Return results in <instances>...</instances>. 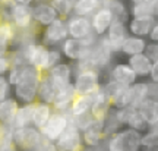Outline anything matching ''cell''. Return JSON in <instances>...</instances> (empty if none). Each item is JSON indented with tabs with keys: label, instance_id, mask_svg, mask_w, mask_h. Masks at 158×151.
<instances>
[{
	"label": "cell",
	"instance_id": "obj_1",
	"mask_svg": "<svg viewBox=\"0 0 158 151\" xmlns=\"http://www.w3.org/2000/svg\"><path fill=\"white\" fill-rule=\"evenodd\" d=\"M41 76H43V72L37 71L31 65H27L22 69L21 79L13 87V97L18 100L19 104H29L37 101Z\"/></svg>",
	"mask_w": 158,
	"mask_h": 151
},
{
	"label": "cell",
	"instance_id": "obj_2",
	"mask_svg": "<svg viewBox=\"0 0 158 151\" xmlns=\"http://www.w3.org/2000/svg\"><path fill=\"white\" fill-rule=\"evenodd\" d=\"M98 40L97 35H92L86 40H76V38H66L60 45L63 57H66L70 62H82L91 56L92 47Z\"/></svg>",
	"mask_w": 158,
	"mask_h": 151
},
{
	"label": "cell",
	"instance_id": "obj_3",
	"mask_svg": "<svg viewBox=\"0 0 158 151\" xmlns=\"http://www.w3.org/2000/svg\"><path fill=\"white\" fill-rule=\"evenodd\" d=\"M142 134L130 128H123L108 136L106 141L107 151H139Z\"/></svg>",
	"mask_w": 158,
	"mask_h": 151
},
{
	"label": "cell",
	"instance_id": "obj_4",
	"mask_svg": "<svg viewBox=\"0 0 158 151\" xmlns=\"http://www.w3.org/2000/svg\"><path fill=\"white\" fill-rule=\"evenodd\" d=\"M43 142H44V138L40 129L34 126L13 129V145L16 147L18 151H37V148Z\"/></svg>",
	"mask_w": 158,
	"mask_h": 151
},
{
	"label": "cell",
	"instance_id": "obj_5",
	"mask_svg": "<svg viewBox=\"0 0 158 151\" xmlns=\"http://www.w3.org/2000/svg\"><path fill=\"white\" fill-rule=\"evenodd\" d=\"M73 88L78 95L95 94L101 87L100 81V72L95 69H85V71H76L73 76Z\"/></svg>",
	"mask_w": 158,
	"mask_h": 151
},
{
	"label": "cell",
	"instance_id": "obj_6",
	"mask_svg": "<svg viewBox=\"0 0 158 151\" xmlns=\"http://www.w3.org/2000/svg\"><path fill=\"white\" fill-rule=\"evenodd\" d=\"M113 50L108 44L106 35L102 37H98V40L95 41V44L92 47V51H91V56L88 57L92 69H95L98 72H101L104 67H107L110 63H111V59H113Z\"/></svg>",
	"mask_w": 158,
	"mask_h": 151
},
{
	"label": "cell",
	"instance_id": "obj_7",
	"mask_svg": "<svg viewBox=\"0 0 158 151\" xmlns=\"http://www.w3.org/2000/svg\"><path fill=\"white\" fill-rule=\"evenodd\" d=\"M66 38H69L68 24L63 18H57L54 22L44 28L41 35V44H44L48 49H53L56 45H62Z\"/></svg>",
	"mask_w": 158,
	"mask_h": 151
},
{
	"label": "cell",
	"instance_id": "obj_8",
	"mask_svg": "<svg viewBox=\"0 0 158 151\" xmlns=\"http://www.w3.org/2000/svg\"><path fill=\"white\" fill-rule=\"evenodd\" d=\"M69 126V114L68 113H60V112H53L50 116L48 122L44 125V128L40 129V132L43 135V138L45 141L50 142H56L63 132L66 131Z\"/></svg>",
	"mask_w": 158,
	"mask_h": 151
},
{
	"label": "cell",
	"instance_id": "obj_9",
	"mask_svg": "<svg viewBox=\"0 0 158 151\" xmlns=\"http://www.w3.org/2000/svg\"><path fill=\"white\" fill-rule=\"evenodd\" d=\"M56 147L59 151H82L85 148L82 132L70 122V118H69V126L56 141Z\"/></svg>",
	"mask_w": 158,
	"mask_h": 151
},
{
	"label": "cell",
	"instance_id": "obj_10",
	"mask_svg": "<svg viewBox=\"0 0 158 151\" xmlns=\"http://www.w3.org/2000/svg\"><path fill=\"white\" fill-rule=\"evenodd\" d=\"M68 32L70 38L76 40H86L95 35L91 27V19L88 16H78L72 15L68 19Z\"/></svg>",
	"mask_w": 158,
	"mask_h": 151
},
{
	"label": "cell",
	"instance_id": "obj_11",
	"mask_svg": "<svg viewBox=\"0 0 158 151\" xmlns=\"http://www.w3.org/2000/svg\"><path fill=\"white\" fill-rule=\"evenodd\" d=\"M10 21L13 27L18 29L27 31L32 27L34 19H32V6H25V5H18V3H12L10 5Z\"/></svg>",
	"mask_w": 158,
	"mask_h": 151
},
{
	"label": "cell",
	"instance_id": "obj_12",
	"mask_svg": "<svg viewBox=\"0 0 158 151\" xmlns=\"http://www.w3.org/2000/svg\"><path fill=\"white\" fill-rule=\"evenodd\" d=\"M47 73L53 79V82L57 87V90H62V88H64V87H68V85H70L73 82L75 69L68 62H60L59 65L51 67Z\"/></svg>",
	"mask_w": 158,
	"mask_h": 151
},
{
	"label": "cell",
	"instance_id": "obj_13",
	"mask_svg": "<svg viewBox=\"0 0 158 151\" xmlns=\"http://www.w3.org/2000/svg\"><path fill=\"white\" fill-rule=\"evenodd\" d=\"M113 22H114L113 13H111V11L108 9L107 6H101L91 16V27H92V31H94L97 37L106 35L108 28H110V25Z\"/></svg>",
	"mask_w": 158,
	"mask_h": 151
},
{
	"label": "cell",
	"instance_id": "obj_14",
	"mask_svg": "<svg viewBox=\"0 0 158 151\" xmlns=\"http://www.w3.org/2000/svg\"><path fill=\"white\" fill-rule=\"evenodd\" d=\"M108 79L116 81L118 84H123L126 87H130L135 82H138V75L135 73V71L127 65V62H120L116 63L110 67L108 71Z\"/></svg>",
	"mask_w": 158,
	"mask_h": 151
},
{
	"label": "cell",
	"instance_id": "obj_15",
	"mask_svg": "<svg viewBox=\"0 0 158 151\" xmlns=\"http://www.w3.org/2000/svg\"><path fill=\"white\" fill-rule=\"evenodd\" d=\"M84 144L86 148H100L106 141L104 135V120H92L91 125L82 132Z\"/></svg>",
	"mask_w": 158,
	"mask_h": 151
},
{
	"label": "cell",
	"instance_id": "obj_16",
	"mask_svg": "<svg viewBox=\"0 0 158 151\" xmlns=\"http://www.w3.org/2000/svg\"><path fill=\"white\" fill-rule=\"evenodd\" d=\"M129 35V29H127V25L122 22H117L114 21L110 28H108L107 34H106V38H107L108 44L111 47L113 53H120L122 51V45H123L126 37Z\"/></svg>",
	"mask_w": 158,
	"mask_h": 151
},
{
	"label": "cell",
	"instance_id": "obj_17",
	"mask_svg": "<svg viewBox=\"0 0 158 151\" xmlns=\"http://www.w3.org/2000/svg\"><path fill=\"white\" fill-rule=\"evenodd\" d=\"M59 16L57 11L51 6V3H37L32 6V19L38 27H48Z\"/></svg>",
	"mask_w": 158,
	"mask_h": 151
},
{
	"label": "cell",
	"instance_id": "obj_18",
	"mask_svg": "<svg viewBox=\"0 0 158 151\" xmlns=\"http://www.w3.org/2000/svg\"><path fill=\"white\" fill-rule=\"evenodd\" d=\"M102 85V84H101ZM92 100V107H91V114L95 120H104L108 112L111 110V100L107 97V94L102 91V87H100V90L97 91Z\"/></svg>",
	"mask_w": 158,
	"mask_h": 151
},
{
	"label": "cell",
	"instance_id": "obj_19",
	"mask_svg": "<svg viewBox=\"0 0 158 151\" xmlns=\"http://www.w3.org/2000/svg\"><path fill=\"white\" fill-rule=\"evenodd\" d=\"M157 22L155 16H138L132 18L127 24V29H129L130 35H136V37H142L145 38L149 35L151 29H152L154 24Z\"/></svg>",
	"mask_w": 158,
	"mask_h": 151
},
{
	"label": "cell",
	"instance_id": "obj_20",
	"mask_svg": "<svg viewBox=\"0 0 158 151\" xmlns=\"http://www.w3.org/2000/svg\"><path fill=\"white\" fill-rule=\"evenodd\" d=\"M76 91L73 88V84L64 87L62 90H59V93L56 94L54 100L51 103L53 110L54 112H60V113H68L70 109V104L73 103L75 97H76Z\"/></svg>",
	"mask_w": 158,
	"mask_h": 151
},
{
	"label": "cell",
	"instance_id": "obj_21",
	"mask_svg": "<svg viewBox=\"0 0 158 151\" xmlns=\"http://www.w3.org/2000/svg\"><path fill=\"white\" fill-rule=\"evenodd\" d=\"M127 65L135 71L138 78H148L151 73V69H152V60L149 59L147 53L127 57Z\"/></svg>",
	"mask_w": 158,
	"mask_h": 151
},
{
	"label": "cell",
	"instance_id": "obj_22",
	"mask_svg": "<svg viewBox=\"0 0 158 151\" xmlns=\"http://www.w3.org/2000/svg\"><path fill=\"white\" fill-rule=\"evenodd\" d=\"M16 38V31L13 24L9 21L0 22V56L9 54V49Z\"/></svg>",
	"mask_w": 158,
	"mask_h": 151
},
{
	"label": "cell",
	"instance_id": "obj_23",
	"mask_svg": "<svg viewBox=\"0 0 158 151\" xmlns=\"http://www.w3.org/2000/svg\"><path fill=\"white\" fill-rule=\"evenodd\" d=\"M57 93H59V90H57V87L54 85L53 79L48 76V73L47 72L43 73L41 81H40V88H38V97H37V101H44V103L51 104Z\"/></svg>",
	"mask_w": 158,
	"mask_h": 151
},
{
	"label": "cell",
	"instance_id": "obj_24",
	"mask_svg": "<svg viewBox=\"0 0 158 151\" xmlns=\"http://www.w3.org/2000/svg\"><path fill=\"white\" fill-rule=\"evenodd\" d=\"M147 45L148 41L142 37H136V35H127L126 40H124L123 45H122V51L126 56H135V54H141V53H145L147 51Z\"/></svg>",
	"mask_w": 158,
	"mask_h": 151
},
{
	"label": "cell",
	"instance_id": "obj_25",
	"mask_svg": "<svg viewBox=\"0 0 158 151\" xmlns=\"http://www.w3.org/2000/svg\"><path fill=\"white\" fill-rule=\"evenodd\" d=\"M19 103L15 97H9L5 101L0 103V123L5 125H13V120L16 118V113L19 110Z\"/></svg>",
	"mask_w": 158,
	"mask_h": 151
},
{
	"label": "cell",
	"instance_id": "obj_26",
	"mask_svg": "<svg viewBox=\"0 0 158 151\" xmlns=\"http://www.w3.org/2000/svg\"><path fill=\"white\" fill-rule=\"evenodd\" d=\"M53 106L44 101H35L34 116H32V126L37 129H43L44 125L48 122L50 116L53 114Z\"/></svg>",
	"mask_w": 158,
	"mask_h": 151
},
{
	"label": "cell",
	"instance_id": "obj_27",
	"mask_svg": "<svg viewBox=\"0 0 158 151\" xmlns=\"http://www.w3.org/2000/svg\"><path fill=\"white\" fill-rule=\"evenodd\" d=\"M34 109L35 103H29V104H21L19 110L16 113V118L13 120V129H22L32 126V116H34Z\"/></svg>",
	"mask_w": 158,
	"mask_h": 151
},
{
	"label": "cell",
	"instance_id": "obj_28",
	"mask_svg": "<svg viewBox=\"0 0 158 151\" xmlns=\"http://www.w3.org/2000/svg\"><path fill=\"white\" fill-rule=\"evenodd\" d=\"M92 100H94V95L92 94L76 95L73 103L70 104L68 114L75 118V116H81V114H85V113H89L91 107H92Z\"/></svg>",
	"mask_w": 158,
	"mask_h": 151
},
{
	"label": "cell",
	"instance_id": "obj_29",
	"mask_svg": "<svg viewBox=\"0 0 158 151\" xmlns=\"http://www.w3.org/2000/svg\"><path fill=\"white\" fill-rule=\"evenodd\" d=\"M158 11V0H142L136 5H132L130 15L132 18L138 16H155Z\"/></svg>",
	"mask_w": 158,
	"mask_h": 151
},
{
	"label": "cell",
	"instance_id": "obj_30",
	"mask_svg": "<svg viewBox=\"0 0 158 151\" xmlns=\"http://www.w3.org/2000/svg\"><path fill=\"white\" fill-rule=\"evenodd\" d=\"M48 50H50L48 47H45L44 44L38 43L29 65L34 66L37 71H40V72H43V73L48 72Z\"/></svg>",
	"mask_w": 158,
	"mask_h": 151
},
{
	"label": "cell",
	"instance_id": "obj_31",
	"mask_svg": "<svg viewBox=\"0 0 158 151\" xmlns=\"http://www.w3.org/2000/svg\"><path fill=\"white\" fill-rule=\"evenodd\" d=\"M102 6H107L111 11L114 21L122 24H129V12L122 0H102Z\"/></svg>",
	"mask_w": 158,
	"mask_h": 151
},
{
	"label": "cell",
	"instance_id": "obj_32",
	"mask_svg": "<svg viewBox=\"0 0 158 151\" xmlns=\"http://www.w3.org/2000/svg\"><path fill=\"white\" fill-rule=\"evenodd\" d=\"M138 110L142 116L145 118L149 125H154L155 122H158V100L149 97L142 103L141 106L138 107Z\"/></svg>",
	"mask_w": 158,
	"mask_h": 151
},
{
	"label": "cell",
	"instance_id": "obj_33",
	"mask_svg": "<svg viewBox=\"0 0 158 151\" xmlns=\"http://www.w3.org/2000/svg\"><path fill=\"white\" fill-rule=\"evenodd\" d=\"M132 90V106L133 109H138L143 101L149 98V82H135L130 85Z\"/></svg>",
	"mask_w": 158,
	"mask_h": 151
},
{
	"label": "cell",
	"instance_id": "obj_34",
	"mask_svg": "<svg viewBox=\"0 0 158 151\" xmlns=\"http://www.w3.org/2000/svg\"><path fill=\"white\" fill-rule=\"evenodd\" d=\"M101 0H75L73 15L78 16H89L97 9L101 7Z\"/></svg>",
	"mask_w": 158,
	"mask_h": 151
},
{
	"label": "cell",
	"instance_id": "obj_35",
	"mask_svg": "<svg viewBox=\"0 0 158 151\" xmlns=\"http://www.w3.org/2000/svg\"><path fill=\"white\" fill-rule=\"evenodd\" d=\"M127 128L133 129V131L139 132V134H145V132L149 131V123L145 120V118H143L141 113H139V110L136 109L135 112H133V114L130 116L129 123H127Z\"/></svg>",
	"mask_w": 158,
	"mask_h": 151
},
{
	"label": "cell",
	"instance_id": "obj_36",
	"mask_svg": "<svg viewBox=\"0 0 158 151\" xmlns=\"http://www.w3.org/2000/svg\"><path fill=\"white\" fill-rule=\"evenodd\" d=\"M123 129L120 126V123L116 119V112H114V107H111V110L108 112V114L104 119V135H106V140L108 136H111L113 134H116L117 131Z\"/></svg>",
	"mask_w": 158,
	"mask_h": 151
},
{
	"label": "cell",
	"instance_id": "obj_37",
	"mask_svg": "<svg viewBox=\"0 0 158 151\" xmlns=\"http://www.w3.org/2000/svg\"><path fill=\"white\" fill-rule=\"evenodd\" d=\"M102 87V91L107 94V97L111 100V103H113L116 98H117L118 95L122 94L127 87L123 84H118V82H116V81H111V79H108L107 82H104V84L101 85Z\"/></svg>",
	"mask_w": 158,
	"mask_h": 151
},
{
	"label": "cell",
	"instance_id": "obj_38",
	"mask_svg": "<svg viewBox=\"0 0 158 151\" xmlns=\"http://www.w3.org/2000/svg\"><path fill=\"white\" fill-rule=\"evenodd\" d=\"M51 6L54 7L60 18H68L73 12L75 0H51Z\"/></svg>",
	"mask_w": 158,
	"mask_h": 151
},
{
	"label": "cell",
	"instance_id": "obj_39",
	"mask_svg": "<svg viewBox=\"0 0 158 151\" xmlns=\"http://www.w3.org/2000/svg\"><path fill=\"white\" fill-rule=\"evenodd\" d=\"M141 148L148 151H154L158 148V132L148 131L141 136Z\"/></svg>",
	"mask_w": 158,
	"mask_h": 151
},
{
	"label": "cell",
	"instance_id": "obj_40",
	"mask_svg": "<svg viewBox=\"0 0 158 151\" xmlns=\"http://www.w3.org/2000/svg\"><path fill=\"white\" fill-rule=\"evenodd\" d=\"M13 145V126L0 123V148Z\"/></svg>",
	"mask_w": 158,
	"mask_h": 151
},
{
	"label": "cell",
	"instance_id": "obj_41",
	"mask_svg": "<svg viewBox=\"0 0 158 151\" xmlns=\"http://www.w3.org/2000/svg\"><path fill=\"white\" fill-rule=\"evenodd\" d=\"M136 109L133 107H122V109H114V112H116V119H117V122L120 123V126L122 128H127V123H129V119L130 116L133 114Z\"/></svg>",
	"mask_w": 158,
	"mask_h": 151
},
{
	"label": "cell",
	"instance_id": "obj_42",
	"mask_svg": "<svg viewBox=\"0 0 158 151\" xmlns=\"http://www.w3.org/2000/svg\"><path fill=\"white\" fill-rule=\"evenodd\" d=\"M69 118H70V122L73 123V125L79 129V131H81V132H84L85 129L91 125V122L94 120V118H92L91 112L89 113H85V114H81V116H75V118L69 116Z\"/></svg>",
	"mask_w": 158,
	"mask_h": 151
},
{
	"label": "cell",
	"instance_id": "obj_43",
	"mask_svg": "<svg viewBox=\"0 0 158 151\" xmlns=\"http://www.w3.org/2000/svg\"><path fill=\"white\" fill-rule=\"evenodd\" d=\"M10 93H12V85L9 84L7 76H6V75H2V76H0V103L5 101L6 98H9V97H10Z\"/></svg>",
	"mask_w": 158,
	"mask_h": 151
},
{
	"label": "cell",
	"instance_id": "obj_44",
	"mask_svg": "<svg viewBox=\"0 0 158 151\" xmlns=\"http://www.w3.org/2000/svg\"><path fill=\"white\" fill-rule=\"evenodd\" d=\"M60 62H63V54L60 49H56V47L50 49L48 50V71L51 67H54L56 65H59Z\"/></svg>",
	"mask_w": 158,
	"mask_h": 151
},
{
	"label": "cell",
	"instance_id": "obj_45",
	"mask_svg": "<svg viewBox=\"0 0 158 151\" xmlns=\"http://www.w3.org/2000/svg\"><path fill=\"white\" fill-rule=\"evenodd\" d=\"M25 67V66H23ZM23 67H15V66H12L10 67V71L7 72V81H9V84L12 85V88L15 87V85L18 84V81L21 79V75H22V69Z\"/></svg>",
	"mask_w": 158,
	"mask_h": 151
},
{
	"label": "cell",
	"instance_id": "obj_46",
	"mask_svg": "<svg viewBox=\"0 0 158 151\" xmlns=\"http://www.w3.org/2000/svg\"><path fill=\"white\" fill-rule=\"evenodd\" d=\"M12 67V59L9 54L0 56V76L2 75H7V72L10 71Z\"/></svg>",
	"mask_w": 158,
	"mask_h": 151
},
{
	"label": "cell",
	"instance_id": "obj_47",
	"mask_svg": "<svg viewBox=\"0 0 158 151\" xmlns=\"http://www.w3.org/2000/svg\"><path fill=\"white\" fill-rule=\"evenodd\" d=\"M147 53L148 56H149V59L151 60H157L158 59V43H148L147 45Z\"/></svg>",
	"mask_w": 158,
	"mask_h": 151
},
{
	"label": "cell",
	"instance_id": "obj_48",
	"mask_svg": "<svg viewBox=\"0 0 158 151\" xmlns=\"http://www.w3.org/2000/svg\"><path fill=\"white\" fill-rule=\"evenodd\" d=\"M149 82L151 84H157L158 85V59L152 62V69H151V73H149Z\"/></svg>",
	"mask_w": 158,
	"mask_h": 151
},
{
	"label": "cell",
	"instance_id": "obj_49",
	"mask_svg": "<svg viewBox=\"0 0 158 151\" xmlns=\"http://www.w3.org/2000/svg\"><path fill=\"white\" fill-rule=\"evenodd\" d=\"M37 151H59L56 147V142H50V141H45L41 145L37 148Z\"/></svg>",
	"mask_w": 158,
	"mask_h": 151
},
{
	"label": "cell",
	"instance_id": "obj_50",
	"mask_svg": "<svg viewBox=\"0 0 158 151\" xmlns=\"http://www.w3.org/2000/svg\"><path fill=\"white\" fill-rule=\"evenodd\" d=\"M148 37H149V43H158V19H157V22L154 24V27Z\"/></svg>",
	"mask_w": 158,
	"mask_h": 151
},
{
	"label": "cell",
	"instance_id": "obj_51",
	"mask_svg": "<svg viewBox=\"0 0 158 151\" xmlns=\"http://www.w3.org/2000/svg\"><path fill=\"white\" fill-rule=\"evenodd\" d=\"M15 3L18 5H25V6H31V3L34 2V0H13Z\"/></svg>",
	"mask_w": 158,
	"mask_h": 151
},
{
	"label": "cell",
	"instance_id": "obj_52",
	"mask_svg": "<svg viewBox=\"0 0 158 151\" xmlns=\"http://www.w3.org/2000/svg\"><path fill=\"white\" fill-rule=\"evenodd\" d=\"M0 151H18V150L15 145H10V147H3V148H0Z\"/></svg>",
	"mask_w": 158,
	"mask_h": 151
},
{
	"label": "cell",
	"instance_id": "obj_53",
	"mask_svg": "<svg viewBox=\"0 0 158 151\" xmlns=\"http://www.w3.org/2000/svg\"><path fill=\"white\" fill-rule=\"evenodd\" d=\"M149 131H152V132H158V122H155L154 125H149Z\"/></svg>",
	"mask_w": 158,
	"mask_h": 151
},
{
	"label": "cell",
	"instance_id": "obj_54",
	"mask_svg": "<svg viewBox=\"0 0 158 151\" xmlns=\"http://www.w3.org/2000/svg\"><path fill=\"white\" fill-rule=\"evenodd\" d=\"M37 2H38V3H50L51 0H37Z\"/></svg>",
	"mask_w": 158,
	"mask_h": 151
},
{
	"label": "cell",
	"instance_id": "obj_55",
	"mask_svg": "<svg viewBox=\"0 0 158 151\" xmlns=\"http://www.w3.org/2000/svg\"><path fill=\"white\" fill-rule=\"evenodd\" d=\"M139 2H142V0H130L132 5H136V3H139Z\"/></svg>",
	"mask_w": 158,
	"mask_h": 151
},
{
	"label": "cell",
	"instance_id": "obj_56",
	"mask_svg": "<svg viewBox=\"0 0 158 151\" xmlns=\"http://www.w3.org/2000/svg\"><path fill=\"white\" fill-rule=\"evenodd\" d=\"M98 151H107V148H101V147H100V150Z\"/></svg>",
	"mask_w": 158,
	"mask_h": 151
},
{
	"label": "cell",
	"instance_id": "obj_57",
	"mask_svg": "<svg viewBox=\"0 0 158 151\" xmlns=\"http://www.w3.org/2000/svg\"><path fill=\"white\" fill-rule=\"evenodd\" d=\"M139 151H148V150H143V148H141V150H139Z\"/></svg>",
	"mask_w": 158,
	"mask_h": 151
},
{
	"label": "cell",
	"instance_id": "obj_58",
	"mask_svg": "<svg viewBox=\"0 0 158 151\" xmlns=\"http://www.w3.org/2000/svg\"><path fill=\"white\" fill-rule=\"evenodd\" d=\"M155 18H157V19H158V11H157V15H155Z\"/></svg>",
	"mask_w": 158,
	"mask_h": 151
},
{
	"label": "cell",
	"instance_id": "obj_59",
	"mask_svg": "<svg viewBox=\"0 0 158 151\" xmlns=\"http://www.w3.org/2000/svg\"><path fill=\"white\" fill-rule=\"evenodd\" d=\"M154 151H158V148H157V150H154Z\"/></svg>",
	"mask_w": 158,
	"mask_h": 151
},
{
	"label": "cell",
	"instance_id": "obj_60",
	"mask_svg": "<svg viewBox=\"0 0 158 151\" xmlns=\"http://www.w3.org/2000/svg\"><path fill=\"white\" fill-rule=\"evenodd\" d=\"M157 100H158V97H157Z\"/></svg>",
	"mask_w": 158,
	"mask_h": 151
}]
</instances>
